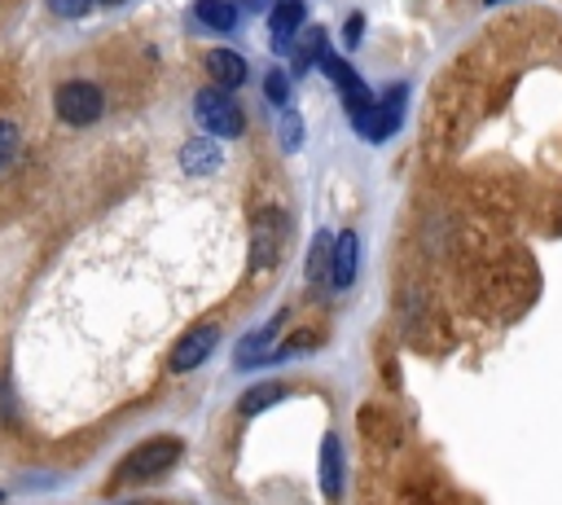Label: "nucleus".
<instances>
[{"label": "nucleus", "mask_w": 562, "mask_h": 505, "mask_svg": "<svg viewBox=\"0 0 562 505\" xmlns=\"http://www.w3.org/2000/svg\"><path fill=\"white\" fill-rule=\"evenodd\" d=\"M329 242H334L329 233H321V237L312 242V255H307V281H312V285H321L325 272H329Z\"/></svg>", "instance_id": "nucleus-18"}, {"label": "nucleus", "mask_w": 562, "mask_h": 505, "mask_svg": "<svg viewBox=\"0 0 562 505\" xmlns=\"http://www.w3.org/2000/svg\"><path fill=\"white\" fill-rule=\"evenodd\" d=\"M18 154H22V136H18V127H13L9 119H0V176L13 171Z\"/></svg>", "instance_id": "nucleus-17"}, {"label": "nucleus", "mask_w": 562, "mask_h": 505, "mask_svg": "<svg viewBox=\"0 0 562 505\" xmlns=\"http://www.w3.org/2000/svg\"><path fill=\"white\" fill-rule=\"evenodd\" d=\"M285 325V312H277L268 325H259V329H250L241 343H237V369H250V364H263L268 356H272V338H277V329Z\"/></svg>", "instance_id": "nucleus-11"}, {"label": "nucleus", "mask_w": 562, "mask_h": 505, "mask_svg": "<svg viewBox=\"0 0 562 505\" xmlns=\"http://www.w3.org/2000/svg\"><path fill=\"white\" fill-rule=\"evenodd\" d=\"M53 110L66 127H88L105 114V92L88 79H66L57 92H53Z\"/></svg>", "instance_id": "nucleus-4"}, {"label": "nucleus", "mask_w": 562, "mask_h": 505, "mask_svg": "<svg viewBox=\"0 0 562 505\" xmlns=\"http://www.w3.org/2000/svg\"><path fill=\"white\" fill-rule=\"evenodd\" d=\"M356 263H360V237L351 228H342L334 242H329V272H325V285L329 290H347L356 281Z\"/></svg>", "instance_id": "nucleus-7"}, {"label": "nucleus", "mask_w": 562, "mask_h": 505, "mask_svg": "<svg viewBox=\"0 0 562 505\" xmlns=\"http://www.w3.org/2000/svg\"><path fill=\"white\" fill-rule=\"evenodd\" d=\"M202 70L211 75V83L215 88H224V92H237L241 83H246V57L241 53H233V48H211L206 57H202Z\"/></svg>", "instance_id": "nucleus-10"}, {"label": "nucleus", "mask_w": 562, "mask_h": 505, "mask_svg": "<svg viewBox=\"0 0 562 505\" xmlns=\"http://www.w3.org/2000/svg\"><path fill=\"white\" fill-rule=\"evenodd\" d=\"M189 18H193L198 26H206V31H215V35H228V31H237L241 9H237L233 0H193Z\"/></svg>", "instance_id": "nucleus-13"}, {"label": "nucleus", "mask_w": 562, "mask_h": 505, "mask_svg": "<svg viewBox=\"0 0 562 505\" xmlns=\"http://www.w3.org/2000/svg\"><path fill=\"white\" fill-rule=\"evenodd\" d=\"M281 228H285V215H281V211H268L263 220H255L250 272H268V268L277 263V250H281Z\"/></svg>", "instance_id": "nucleus-8"}, {"label": "nucleus", "mask_w": 562, "mask_h": 505, "mask_svg": "<svg viewBox=\"0 0 562 505\" xmlns=\"http://www.w3.org/2000/svg\"><path fill=\"white\" fill-rule=\"evenodd\" d=\"M44 4H48V13H53V18H83L97 0H44Z\"/></svg>", "instance_id": "nucleus-21"}, {"label": "nucleus", "mask_w": 562, "mask_h": 505, "mask_svg": "<svg viewBox=\"0 0 562 505\" xmlns=\"http://www.w3.org/2000/svg\"><path fill=\"white\" fill-rule=\"evenodd\" d=\"M263 97L272 105H285L290 101V70H268L263 75Z\"/></svg>", "instance_id": "nucleus-19"}, {"label": "nucleus", "mask_w": 562, "mask_h": 505, "mask_svg": "<svg viewBox=\"0 0 562 505\" xmlns=\"http://www.w3.org/2000/svg\"><path fill=\"white\" fill-rule=\"evenodd\" d=\"M220 162H224V154H220V145L211 136H193V141L180 145V167L189 176H211Z\"/></svg>", "instance_id": "nucleus-14"}, {"label": "nucleus", "mask_w": 562, "mask_h": 505, "mask_svg": "<svg viewBox=\"0 0 562 505\" xmlns=\"http://www.w3.org/2000/svg\"><path fill=\"white\" fill-rule=\"evenodd\" d=\"M268 26H272V48L285 53V48L294 44V35L307 26V4H303V0H272Z\"/></svg>", "instance_id": "nucleus-9"}, {"label": "nucleus", "mask_w": 562, "mask_h": 505, "mask_svg": "<svg viewBox=\"0 0 562 505\" xmlns=\"http://www.w3.org/2000/svg\"><path fill=\"white\" fill-rule=\"evenodd\" d=\"M483 4H501V0H483Z\"/></svg>", "instance_id": "nucleus-24"}, {"label": "nucleus", "mask_w": 562, "mask_h": 505, "mask_svg": "<svg viewBox=\"0 0 562 505\" xmlns=\"http://www.w3.org/2000/svg\"><path fill=\"white\" fill-rule=\"evenodd\" d=\"M299 145H303V119H299L294 110H285V114H281V149L294 154Z\"/></svg>", "instance_id": "nucleus-20"}, {"label": "nucleus", "mask_w": 562, "mask_h": 505, "mask_svg": "<svg viewBox=\"0 0 562 505\" xmlns=\"http://www.w3.org/2000/svg\"><path fill=\"white\" fill-rule=\"evenodd\" d=\"M220 347V325H193L180 343H176V351H171V373H193L211 351Z\"/></svg>", "instance_id": "nucleus-5"}, {"label": "nucleus", "mask_w": 562, "mask_h": 505, "mask_svg": "<svg viewBox=\"0 0 562 505\" xmlns=\"http://www.w3.org/2000/svg\"><path fill=\"white\" fill-rule=\"evenodd\" d=\"M325 57V31L321 26H303L290 44V79H303L316 61Z\"/></svg>", "instance_id": "nucleus-12"}, {"label": "nucleus", "mask_w": 562, "mask_h": 505, "mask_svg": "<svg viewBox=\"0 0 562 505\" xmlns=\"http://www.w3.org/2000/svg\"><path fill=\"white\" fill-rule=\"evenodd\" d=\"M180 457H184V444H180L176 435H154V439L136 444V448L114 465V483H127V487L154 483V479H162Z\"/></svg>", "instance_id": "nucleus-1"}, {"label": "nucleus", "mask_w": 562, "mask_h": 505, "mask_svg": "<svg viewBox=\"0 0 562 505\" xmlns=\"http://www.w3.org/2000/svg\"><path fill=\"white\" fill-rule=\"evenodd\" d=\"M97 4H123V0H97Z\"/></svg>", "instance_id": "nucleus-23"}, {"label": "nucleus", "mask_w": 562, "mask_h": 505, "mask_svg": "<svg viewBox=\"0 0 562 505\" xmlns=\"http://www.w3.org/2000/svg\"><path fill=\"white\" fill-rule=\"evenodd\" d=\"M316 66H321V70H325V75L338 83V92H342V105H347L351 114H360V110L373 101V97H369V88H364V79L351 70V61H347V57H334V53L325 48V57H321Z\"/></svg>", "instance_id": "nucleus-6"}, {"label": "nucleus", "mask_w": 562, "mask_h": 505, "mask_svg": "<svg viewBox=\"0 0 562 505\" xmlns=\"http://www.w3.org/2000/svg\"><path fill=\"white\" fill-rule=\"evenodd\" d=\"M351 123H356V136H360V141H369V145L391 141V136H395V127L404 123V83L382 88V97H373L360 114H351Z\"/></svg>", "instance_id": "nucleus-3"}, {"label": "nucleus", "mask_w": 562, "mask_h": 505, "mask_svg": "<svg viewBox=\"0 0 562 505\" xmlns=\"http://www.w3.org/2000/svg\"><path fill=\"white\" fill-rule=\"evenodd\" d=\"M321 487H325V496L342 492V444L334 435H325V444H321Z\"/></svg>", "instance_id": "nucleus-15"}, {"label": "nucleus", "mask_w": 562, "mask_h": 505, "mask_svg": "<svg viewBox=\"0 0 562 505\" xmlns=\"http://www.w3.org/2000/svg\"><path fill=\"white\" fill-rule=\"evenodd\" d=\"M0 501H4V492H0Z\"/></svg>", "instance_id": "nucleus-25"}, {"label": "nucleus", "mask_w": 562, "mask_h": 505, "mask_svg": "<svg viewBox=\"0 0 562 505\" xmlns=\"http://www.w3.org/2000/svg\"><path fill=\"white\" fill-rule=\"evenodd\" d=\"M193 114H198V127L215 141V136H228V141H237L241 132H246V114H241V105H237V97L233 92H224V88H202L198 97H193Z\"/></svg>", "instance_id": "nucleus-2"}, {"label": "nucleus", "mask_w": 562, "mask_h": 505, "mask_svg": "<svg viewBox=\"0 0 562 505\" xmlns=\"http://www.w3.org/2000/svg\"><path fill=\"white\" fill-rule=\"evenodd\" d=\"M290 391L281 386V382H259V386H250L241 400H237V413L241 417H255V413H263V408H272L277 400H285Z\"/></svg>", "instance_id": "nucleus-16"}, {"label": "nucleus", "mask_w": 562, "mask_h": 505, "mask_svg": "<svg viewBox=\"0 0 562 505\" xmlns=\"http://www.w3.org/2000/svg\"><path fill=\"white\" fill-rule=\"evenodd\" d=\"M360 40H364V13H347V22H342V44H347V48H360Z\"/></svg>", "instance_id": "nucleus-22"}]
</instances>
